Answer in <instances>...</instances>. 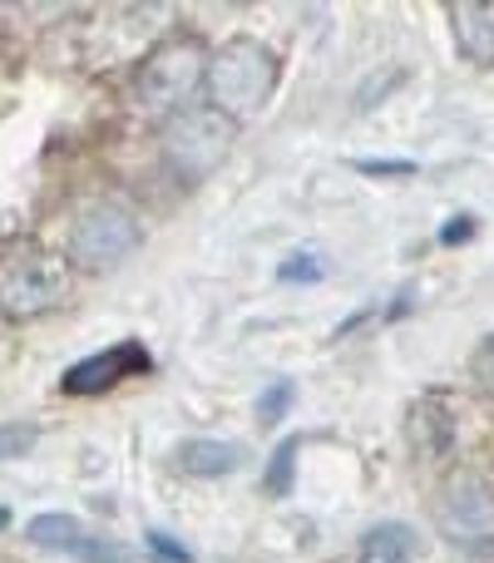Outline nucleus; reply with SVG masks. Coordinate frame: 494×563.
Returning <instances> with one entry per match:
<instances>
[{"label":"nucleus","mask_w":494,"mask_h":563,"mask_svg":"<svg viewBox=\"0 0 494 563\" xmlns=\"http://www.w3.org/2000/svg\"><path fill=\"white\" fill-rule=\"evenodd\" d=\"M287 390H292V386H287V380H282V386H272L267 396L257 400V410H262V420H267V426H272V420L282 416V400H287Z\"/></svg>","instance_id":"14"},{"label":"nucleus","mask_w":494,"mask_h":563,"mask_svg":"<svg viewBox=\"0 0 494 563\" xmlns=\"http://www.w3.org/2000/svg\"><path fill=\"white\" fill-rule=\"evenodd\" d=\"M174 465L194 479H218V475H233V470L248 465V450L238 440H184L174 450Z\"/></svg>","instance_id":"9"},{"label":"nucleus","mask_w":494,"mask_h":563,"mask_svg":"<svg viewBox=\"0 0 494 563\" xmlns=\"http://www.w3.org/2000/svg\"><path fill=\"white\" fill-rule=\"evenodd\" d=\"M149 366H154V356H149L139 341H114V346L75 361V366L65 371V380H59V390H65V396H99V390H114L119 380H129V376H144Z\"/></svg>","instance_id":"8"},{"label":"nucleus","mask_w":494,"mask_h":563,"mask_svg":"<svg viewBox=\"0 0 494 563\" xmlns=\"http://www.w3.org/2000/svg\"><path fill=\"white\" fill-rule=\"evenodd\" d=\"M292 460H297V440H287V445L277 450V460H272V475H267V489H272V495H282V489H287Z\"/></svg>","instance_id":"13"},{"label":"nucleus","mask_w":494,"mask_h":563,"mask_svg":"<svg viewBox=\"0 0 494 563\" xmlns=\"http://www.w3.org/2000/svg\"><path fill=\"white\" fill-rule=\"evenodd\" d=\"M158 144H164V164L174 168L178 178H188V184H204V178L218 174V164L233 154L238 119L218 114L213 104H194V109H184V114L168 119Z\"/></svg>","instance_id":"5"},{"label":"nucleus","mask_w":494,"mask_h":563,"mask_svg":"<svg viewBox=\"0 0 494 563\" xmlns=\"http://www.w3.org/2000/svg\"><path fill=\"white\" fill-rule=\"evenodd\" d=\"M416 559V534L406 525H376L361 539V563H410Z\"/></svg>","instance_id":"11"},{"label":"nucleus","mask_w":494,"mask_h":563,"mask_svg":"<svg viewBox=\"0 0 494 563\" xmlns=\"http://www.w3.org/2000/svg\"><path fill=\"white\" fill-rule=\"evenodd\" d=\"M35 440H40V426H35V420H10V426H0V460L25 455Z\"/></svg>","instance_id":"12"},{"label":"nucleus","mask_w":494,"mask_h":563,"mask_svg":"<svg viewBox=\"0 0 494 563\" xmlns=\"http://www.w3.org/2000/svg\"><path fill=\"white\" fill-rule=\"evenodd\" d=\"M69 291V263L50 247L15 243L0 253V311L6 317H45L65 301Z\"/></svg>","instance_id":"4"},{"label":"nucleus","mask_w":494,"mask_h":563,"mask_svg":"<svg viewBox=\"0 0 494 563\" xmlns=\"http://www.w3.org/2000/svg\"><path fill=\"white\" fill-rule=\"evenodd\" d=\"M0 529H10V509L6 505H0Z\"/></svg>","instance_id":"16"},{"label":"nucleus","mask_w":494,"mask_h":563,"mask_svg":"<svg viewBox=\"0 0 494 563\" xmlns=\"http://www.w3.org/2000/svg\"><path fill=\"white\" fill-rule=\"evenodd\" d=\"M149 544H154V549H158V554L178 559V563H184V559H188V554H184V549H178V544H168V539H164V534H149Z\"/></svg>","instance_id":"15"},{"label":"nucleus","mask_w":494,"mask_h":563,"mask_svg":"<svg viewBox=\"0 0 494 563\" xmlns=\"http://www.w3.org/2000/svg\"><path fill=\"white\" fill-rule=\"evenodd\" d=\"M25 539L35 549H50V554L59 559H79V563H129V549L114 544V539H105L99 529H89L85 519L75 515H35L25 525Z\"/></svg>","instance_id":"7"},{"label":"nucleus","mask_w":494,"mask_h":563,"mask_svg":"<svg viewBox=\"0 0 494 563\" xmlns=\"http://www.w3.org/2000/svg\"><path fill=\"white\" fill-rule=\"evenodd\" d=\"M277 79L282 65L262 40L252 35H233L208 55V79H204V95L218 114L228 119H252L257 109H267V99L277 95Z\"/></svg>","instance_id":"1"},{"label":"nucleus","mask_w":494,"mask_h":563,"mask_svg":"<svg viewBox=\"0 0 494 563\" xmlns=\"http://www.w3.org/2000/svg\"><path fill=\"white\" fill-rule=\"evenodd\" d=\"M450 30H455L460 55L475 65H494V5L460 0V5H450Z\"/></svg>","instance_id":"10"},{"label":"nucleus","mask_w":494,"mask_h":563,"mask_svg":"<svg viewBox=\"0 0 494 563\" xmlns=\"http://www.w3.org/2000/svg\"><path fill=\"white\" fill-rule=\"evenodd\" d=\"M436 525L446 529V539L455 544H480L494 539V489L480 470H455V475L440 485L436 505H430Z\"/></svg>","instance_id":"6"},{"label":"nucleus","mask_w":494,"mask_h":563,"mask_svg":"<svg viewBox=\"0 0 494 563\" xmlns=\"http://www.w3.org/2000/svg\"><path fill=\"white\" fill-rule=\"evenodd\" d=\"M139 243H144V228L124 198H89L69 223L65 263L85 267V273H114L139 253Z\"/></svg>","instance_id":"2"},{"label":"nucleus","mask_w":494,"mask_h":563,"mask_svg":"<svg viewBox=\"0 0 494 563\" xmlns=\"http://www.w3.org/2000/svg\"><path fill=\"white\" fill-rule=\"evenodd\" d=\"M208 55H213V49H208L204 40H194V35H178V40L154 45L144 55V65H139V75H134L139 104L154 109V114H168V119L184 114V109H194L188 99L204 89Z\"/></svg>","instance_id":"3"}]
</instances>
